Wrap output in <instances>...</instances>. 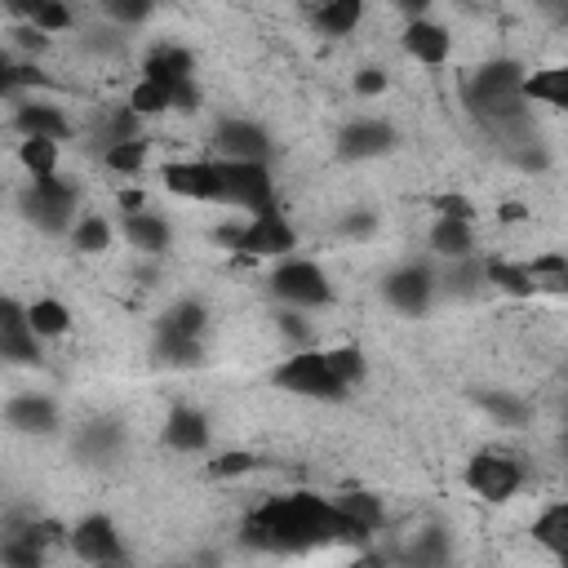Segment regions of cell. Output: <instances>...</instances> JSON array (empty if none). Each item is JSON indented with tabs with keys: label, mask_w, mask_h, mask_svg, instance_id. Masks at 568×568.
Returning a JSON list of instances; mask_svg holds the SVG:
<instances>
[{
	"label": "cell",
	"mask_w": 568,
	"mask_h": 568,
	"mask_svg": "<svg viewBox=\"0 0 568 568\" xmlns=\"http://www.w3.org/2000/svg\"><path fill=\"white\" fill-rule=\"evenodd\" d=\"M386 84H390V75L377 71V67L355 71V93H359V98H377V93H386Z\"/></svg>",
	"instance_id": "obj_44"
},
{
	"label": "cell",
	"mask_w": 568,
	"mask_h": 568,
	"mask_svg": "<svg viewBox=\"0 0 568 568\" xmlns=\"http://www.w3.org/2000/svg\"><path fill=\"white\" fill-rule=\"evenodd\" d=\"M27 84H40V75L31 67H13L9 58H0V93H18Z\"/></svg>",
	"instance_id": "obj_43"
},
{
	"label": "cell",
	"mask_w": 568,
	"mask_h": 568,
	"mask_svg": "<svg viewBox=\"0 0 568 568\" xmlns=\"http://www.w3.org/2000/svg\"><path fill=\"white\" fill-rule=\"evenodd\" d=\"M444 284H448V293H475V288L484 284V266H479L475 257H453Z\"/></svg>",
	"instance_id": "obj_42"
},
{
	"label": "cell",
	"mask_w": 568,
	"mask_h": 568,
	"mask_svg": "<svg viewBox=\"0 0 568 568\" xmlns=\"http://www.w3.org/2000/svg\"><path fill=\"white\" fill-rule=\"evenodd\" d=\"M373 231V213H355L342 222V235H368Z\"/></svg>",
	"instance_id": "obj_47"
},
{
	"label": "cell",
	"mask_w": 568,
	"mask_h": 568,
	"mask_svg": "<svg viewBox=\"0 0 568 568\" xmlns=\"http://www.w3.org/2000/svg\"><path fill=\"white\" fill-rule=\"evenodd\" d=\"M129 138H142V115H138L129 102L102 106L98 120H93V142H102V151H106V146L129 142Z\"/></svg>",
	"instance_id": "obj_19"
},
{
	"label": "cell",
	"mask_w": 568,
	"mask_h": 568,
	"mask_svg": "<svg viewBox=\"0 0 568 568\" xmlns=\"http://www.w3.org/2000/svg\"><path fill=\"white\" fill-rule=\"evenodd\" d=\"M382 297H386L399 315H426V311H430V297H435V271L422 266V262H408V266H399V271L386 275Z\"/></svg>",
	"instance_id": "obj_10"
},
{
	"label": "cell",
	"mask_w": 568,
	"mask_h": 568,
	"mask_svg": "<svg viewBox=\"0 0 568 568\" xmlns=\"http://www.w3.org/2000/svg\"><path fill=\"white\" fill-rule=\"evenodd\" d=\"M222 240L235 253H244V257H288L297 248V231L284 222V213L275 204L262 209V213H253L244 226H226Z\"/></svg>",
	"instance_id": "obj_3"
},
{
	"label": "cell",
	"mask_w": 568,
	"mask_h": 568,
	"mask_svg": "<svg viewBox=\"0 0 568 568\" xmlns=\"http://www.w3.org/2000/svg\"><path fill=\"white\" fill-rule=\"evenodd\" d=\"M324 364H328V373H333V382L342 390H355L368 377V359H364L359 346H328L324 351Z\"/></svg>",
	"instance_id": "obj_29"
},
{
	"label": "cell",
	"mask_w": 568,
	"mask_h": 568,
	"mask_svg": "<svg viewBox=\"0 0 568 568\" xmlns=\"http://www.w3.org/2000/svg\"><path fill=\"white\" fill-rule=\"evenodd\" d=\"M311 22L320 36H351L364 22V0H315Z\"/></svg>",
	"instance_id": "obj_21"
},
{
	"label": "cell",
	"mask_w": 568,
	"mask_h": 568,
	"mask_svg": "<svg viewBox=\"0 0 568 568\" xmlns=\"http://www.w3.org/2000/svg\"><path fill=\"white\" fill-rule=\"evenodd\" d=\"M479 404H484V413L488 417H497V426H528V417H532V408L524 404V399H515V395H506V390H484L479 395Z\"/></svg>",
	"instance_id": "obj_37"
},
{
	"label": "cell",
	"mask_w": 568,
	"mask_h": 568,
	"mask_svg": "<svg viewBox=\"0 0 568 568\" xmlns=\"http://www.w3.org/2000/svg\"><path fill=\"white\" fill-rule=\"evenodd\" d=\"M337 510H342L351 524H359L364 532H377V528L386 524V510H382V501H377L373 493H346V497H337Z\"/></svg>",
	"instance_id": "obj_34"
},
{
	"label": "cell",
	"mask_w": 568,
	"mask_h": 568,
	"mask_svg": "<svg viewBox=\"0 0 568 568\" xmlns=\"http://www.w3.org/2000/svg\"><path fill=\"white\" fill-rule=\"evenodd\" d=\"M169 98H173V89L169 84H155V80H138L133 84V93H129V106L146 120V115H160V111H169Z\"/></svg>",
	"instance_id": "obj_39"
},
{
	"label": "cell",
	"mask_w": 568,
	"mask_h": 568,
	"mask_svg": "<svg viewBox=\"0 0 568 568\" xmlns=\"http://www.w3.org/2000/svg\"><path fill=\"white\" fill-rule=\"evenodd\" d=\"M27 324L36 337H62L71 328V311L58 297H36V302H27Z\"/></svg>",
	"instance_id": "obj_30"
},
{
	"label": "cell",
	"mask_w": 568,
	"mask_h": 568,
	"mask_svg": "<svg viewBox=\"0 0 568 568\" xmlns=\"http://www.w3.org/2000/svg\"><path fill=\"white\" fill-rule=\"evenodd\" d=\"M102 4V13L111 18V22H120V27H142L151 13H155V0H98Z\"/></svg>",
	"instance_id": "obj_41"
},
{
	"label": "cell",
	"mask_w": 568,
	"mask_h": 568,
	"mask_svg": "<svg viewBox=\"0 0 568 568\" xmlns=\"http://www.w3.org/2000/svg\"><path fill=\"white\" fill-rule=\"evenodd\" d=\"M120 444H124V430H120L115 417H98V422H89V426L80 430V439H75V448H80L84 462H106V457L120 453Z\"/></svg>",
	"instance_id": "obj_25"
},
{
	"label": "cell",
	"mask_w": 568,
	"mask_h": 568,
	"mask_svg": "<svg viewBox=\"0 0 568 568\" xmlns=\"http://www.w3.org/2000/svg\"><path fill=\"white\" fill-rule=\"evenodd\" d=\"M13 129H18L22 138H53V142L71 138V120H67L53 102H22V106L13 111Z\"/></svg>",
	"instance_id": "obj_17"
},
{
	"label": "cell",
	"mask_w": 568,
	"mask_h": 568,
	"mask_svg": "<svg viewBox=\"0 0 568 568\" xmlns=\"http://www.w3.org/2000/svg\"><path fill=\"white\" fill-rule=\"evenodd\" d=\"M395 9H404L408 18H426V9H430V0H390Z\"/></svg>",
	"instance_id": "obj_50"
},
{
	"label": "cell",
	"mask_w": 568,
	"mask_h": 568,
	"mask_svg": "<svg viewBox=\"0 0 568 568\" xmlns=\"http://www.w3.org/2000/svg\"><path fill=\"white\" fill-rule=\"evenodd\" d=\"M430 204L439 209V217H466V222H470V213H475L466 195H435Z\"/></svg>",
	"instance_id": "obj_45"
},
{
	"label": "cell",
	"mask_w": 568,
	"mask_h": 568,
	"mask_svg": "<svg viewBox=\"0 0 568 568\" xmlns=\"http://www.w3.org/2000/svg\"><path fill=\"white\" fill-rule=\"evenodd\" d=\"M71 244L75 253H106L111 248V222L98 213H84L71 222Z\"/></svg>",
	"instance_id": "obj_33"
},
{
	"label": "cell",
	"mask_w": 568,
	"mask_h": 568,
	"mask_svg": "<svg viewBox=\"0 0 568 568\" xmlns=\"http://www.w3.org/2000/svg\"><path fill=\"white\" fill-rule=\"evenodd\" d=\"M217 155H222V160H257V164H266L271 138H266L262 124L235 115V120H222V124H217Z\"/></svg>",
	"instance_id": "obj_12"
},
{
	"label": "cell",
	"mask_w": 568,
	"mask_h": 568,
	"mask_svg": "<svg viewBox=\"0 0 568 568\" xmlns=\"http://www.w3.org/2000/svg\"><path fill=\"white\" fill-rule=\"evenodd\" d=\"M462 479H466V488H470L475 497H484V501H510V497L524 488V466H519L515 453L484 448V453H475V457L466 462Z\"/></svg>",
	"instance_id": "obj_5"
},
{
	"label": "cell",
	"mask_w": 568,
	"mask_h": 568,
	"mask_svg": "<svg viewBox=\"0 0 568 568\" xmlns=\"http://www.w3.org/2000/svg\"><path fill=\"white\" fill-rule=\"evenodd\" d=\"M373 532H364L359 524H351L337 501L320 497V493H284V497H266L248 519H244V541L271 555H297V550H315V546H333V541H364Z\"/></svg>",
	"instance_id": "obj_1"
},
{
	"label": "cell",
	"mask_w": 568,
	"mask_h": 568,
	"mask_svg": "<svg viewBox=\"0 0 568 568\" xmlns=\"http://www.w3.org/2000/svg\"><path fill=\"white\" fill-rule=\"evenodd\" d=\"M271 382H275L280 390H288V395H302V399H342V395H346V390L333 382V373H328V364H324V351H315V346L293 351V355L271 373Z\"/></svg>",
	"instance_id": "obj_7"
},
{
	"label": "cell",
	"mask_w": 568,
	"mask_h": 568,
	"mask_svg": "<svg viewBox=\"0 0 568 568\" xmlns=\"http://www.w3.org/2000/svg\"><path fill=\"white\" fill-rule=\"evenodd\" d=\"M4 9L22 22H31L44 36H58V31L71 27V4L67 0H4Z\"/></svg>",
	"instance_id": "obj_20"
},
{
	"label": "cell",
	"mask_w": 568,
	"mask_h": 568,
	"mask_svg": "<svg viewBox=\"0 0 568 568\" xmlns=\"http://www.w3.org/2000/svg\"><path fill=\"white\" fill-rule=\"evenodd\" d=\"M102 160H106V169H115V173H142V164H146V138L115 142V146L102 151Z\"/></svg>",
	"instance_id": "obj_40"
},
{
	"label": "cell",
	"mask_w": 568,
	"mask_h": 568,
	"mask_svg": "<svg viewBox=\"0 0 568 568\" xmlns=\"http://www.w3.org/2000/svg\"><path fill=\"white\" fill-rule=\"evenodd\" d=\"M27 324V306H18L13 297H0V328H22Z\"/></svg>",
	"instance_id": "obj_46"
},
{
	"label": "cell",
	"mask_w": 568,
	"mask_h": 568,
	"mask_svg": "<svg viewBox=\"0 0 568 568\" xmlns=\"http://www.w3.org/2000/svg\"><path fill=\"white\" fill-rule=\"evenodd\" d=\"M160 337H204V328H209V311L195 302V297H182V302H173L164 315H160Z\"/></svg>",
	"instance_id": "obj_24"
},
{
	"label": "cell",
	"mask_w": 568,
	"mask_h": 568,
	"mask_svg": "<svg viewBox=\"0 0 568 568\" xmlns=\"http://www.w3.org/2000/svg\"><path fill=\"white\" fill-rule=\"evenodd\" d=\"M155 359L164 368H195L204 359V351L195 337H155Z\"/></svg>",
	"instance_id": "obj_36"
},
{
	"label": "cell",
	"mask_w": 568,
	"mask_h": 568,
	"mask_svg": "<svg viewBox=\"0 0 568 568\" xmlns=\"http://www.w3.org/2000/svg\"><path fill=\"white\" fill-rule=\"evenodd\" d=\"M404 53L413 62H422V67H444L448 53H453V36H448V27H439L430 18H408V27H404Z\"/></svg>",
	"instance_id": "obj_13"
},
{
	"label": "cell",
	"mask_w": 568,
	"mask_h": 568,
	"mask_svg": "<svg viewBox=\"0 0 568 568\" xmlns=\"http://www.w3.org/2000/svg\"><path fill=\"white\" fill-rule=\"evenodd\" d=\"M528 271V284H532V297L546 293V297H564L568 293V257L564 253H537L532 262H524Z\"/></svg>",
	"instance_id": "obj_23"
},
{
	"label": "cell",
	"mask_w": 568,
	"mask_h": 568,
	"mask_svg": "<svg viewBox=\"0 0 568 568\" xmlns=\"http://www.w3.org/2000/svg\"><path fill=\"white\" fill-rule=\"evenodd\" d=\"M390 146H395V129L386 120H351L337 133L342 160H373V155H386Z\"/></svg>",
	"instance_id": "obj_14"
},
{
	"label": "cell",
	"mask_w": 568,
	"mask_h": 568,
	"mask_svg": "<svg viewBox=\"0 0 568 568\" xmlns=\"http://www.w3.org/2000/svg\"><path fill=\"white\" fill-rule=\"evenodd\" d=\"M280 328H284L288 337L306 342V324H302V315H297V311H284V315H280Z\"/></svg>",
	"instance_id": "obj_48"
},
{
	"label": "cell",
	"mask_w": 568,
	"mask_h": 568,
	"mask_svg": "<svg viewBox=\"0 0 568 568\" xmlns=\"http://www.w3.org/2000/svg\"><path fill=\"white\" fill-rule=\"evenodd\" d=\"M164 186L173 195L186 200H204V204H222V186H217V160H173L160 169Z\"/></svg>",
	"instance_id": "obj_11"
},
{
	"label": "cell",
	"mask_w": 568,
	"mask_h": 568,
	"mask_svg": "<svg viewBox=\"0 0 568 568\" xmlns=\"http://www.w3.org/2000/svg\"><path fill=\"white\" fill-rule=\"evenodd\" d=\"M191 71H195V58L186 49H178V44H155L142 58V80H155V84H169V89L191 80Z\"/></svg>",
	"instance_id": "obj_18"
},
{
	"label": "cell",
	"mask_w": 568,
	"mask_h": 568,
	"mask_svg": "<svg viewBox=\"0 0 568 568\" xmlns=\"http://www.w3.org/2000/svg\"><path fill=\"white\" fill-rule=\"evenodd\" d=\"M4 422L18 435H53L58 430V408L49 395H13L4 404Z\"/></svg>",
	"instance_id": "obj_15"
},
{
	"label": "cell",
	"mask_w": 568,
	"mask_h": 568,
	"mask_svg": "<svg viewBox=\"0 0 568 568\" xmlns=\"http://www.w3.org/2000/svg\"><path fill=\"white\" fill-rule=\"evenodd\" d=\"M532 541L546 546L555 559H568V501H550L532 519Z\"/></svg>",
	"instance_id": "obj_28"
},
{
	"label": "cell",
	"mask_w": 568,
	"mask_h": 568,
	"mask_svg": "<svg viewBox=\"0 0 568 568\" xmlns=\"http://www.w3.org/2000/svg\"><path fill=\"white\" fill-rule=\"evenodd\" d=\"M0 359L4 364H40V337L31 333V324L0 328Z\"/></svg>",
	"instance_id": "obj_35"
},
{
	"label": "cell",
	"mask_w": 568,
	"mask_h": 568,
	"mask_svg": "<svg viewBox=\"0 0 568 568\" xmlns=\"http://www.w3.org/2000/svg\"><path fill=\"white\" fill-rule=\"evenodd\" d=\"M120 209L124 213H138V209H146V195L138 186H129V191H120Z\"/></svg>",
	"instance_id": "obj_49"
},
{
	"label": "cell",
	"mask_w": 568,
	"mask_h": 568,
	"mask_svg": "<svg viewBox=\"0 0 568 568\" xmlns=\"http://www.w3.org/2000/svg\"><path fill=\"white\" fill-rule=\"evenodd\" d=\"M271 293H275L284 306H293V311H315V306H328V302H333L328 275H324L315 262L293 257V253L271 271Z\"/></svg>",
	"instance_id": "obj_4"
},
{
	"label": "cell",
	"mask_w": 568,
	"mask_h": 568,
	"mask_svg": "<svg viewBox=\"0 0 568 568\" xmlns=\"http://www.w3.org/2000/svg\"><path fill=\"white\" fill-rule=\"evenodd\" d=\"M217 186H222V204L262 213L275 204V182L266 173V164L257 160H222L217 155Z\"/></svg>",
	"instance_id": "obj_6"
},
{
	"label": "cell",
	"mask_w": 568,
	"mask_h": 568,
	"mask_svg": "<svg viewBox=\"0 0 568 568\" xmlns=\"http://www.w3.org/2000/svg\"><path fill=\"white\" fill-rule=\"evenodd\" d=\"M67 546L75 559L84 564H124V546H120V532H115V519L111 515H84L71 532H67Z\"/></svg>",
	"instance_id": "obj_9"
},
{
	"label": "cell",
	"mask_w": 568,
	"mask_h": 568,
	"mask_svg": "<svg viewBox=\"0 0 568 568\" xmlns=\"http://www.w3.org/2000/svg\"><path fill=\"white\" fill-rule=\"evenodd\" d=\"M75 186L71 182H62L58 173H49V178H31V191L22 195V213L40 226V231H49V235H58V231H71V213H75Z\"/></svg>",
	"instance_id": "obj_8"
},
{
	"label": "cell",
	"mask_w": 568,
	"mask_h": 568,
	"mask_svg": "<svg viewBox=\"0 0 568 568\" xmlns=\"http://www.w3.org/2000/svg\"><path fill=\"white\" fill-rule=\"evenodd\" d=\"M124 240L138 248V253H164L169 248V222L138 209V213H124Z\"/></svg>",
	"instance_id": "obj_26"
},
{
	"label": "cell",
	"mask_w": 568,
	"mask_h": 568,
	"mask_svg": "<svg viewBox=\"0 0 568 568\" xmlns=\"http://www.w3.org/2000/svg\"><path fill=\"white\" fill-rule=\"evenodd\" d=\"M58 160H62V151H58L53 138H22V142H18V164H22L31 178L58 173Z\"/></svg>",
	"instance_id": "obj_32"
},
{
	"label": "cell",
	"mask_w": 568,
	"mask_h": 568,
	"mask_svg": "<svg viewBox=\"0 0 568 568\" xmlns=\"http://www.w3.org/2000/svg\"><path fill=\"white\" fill-rule=\"evenodd\" d=\"M430 248L439 253V257H470L475 253V231H470V222L466 217H435V226H430Z\"/></svg>",
	"instance_id": "obj_27"
},
{
	"label": "cell",
	"mask_w": 568,
	"mask_h": 568,
	"mask_svg": "<svg viewBox=\"0 0 568 568\" xmlns=\"http://www.w3.org/2000/svg\"><path fill=\"white\" fill-rule=\"evenodd\" d=\"M524 217V204H501V222H519Z\"/></svg>",
	"instance_id": "obj_51"
},
{
	"label": "cell",
	"mask_w": 568,
	"mask_h": 568,
	"mask_svg": "<svg viewBox=\"0 0 568 568\" xmlns=\"http://www.w3.org/2000/svg\"><path fill=\"white\" fill-rule=\"evenodd\" d=\"M524 102H541V106H568V67H546V71H532L524 75L519 84Z\"/></svg>",
	"instance_id": "obj_22"
},
{
	"label": "cell",
	"mask_w": 568,
	"mask_h": 568,
	"mask_svg": "<svg viewBox=\"0 0 568 568\" xmlns=\"http://www.w3.org/2000/svg\"><path fill=\"white\" fill-rule=\"evenodd\" d=\"M164 444H169L173 453H200V448H209V417H204L200 408L178 404V408L164 417Z\"/></svg>",
	"instance_id": "obj_16"
},
{
	"label": "cell",
	"mask_w": 568,
	"mask_h": 568,
	"mask_svg": "<svg viewBox=\"0 0 568 568\" xmlns=\"http://www.w3.org/2000/svg\"><path fill=\"white\" fill-rule=\"evenodd\" d=\"M524 84V67L515 58H493L484 62L470 80H466V111L488 129V133H506L519 120H528V102L519 93Z\"/></svg>",
	"instance_id": "obj_2"
},
{
	"label": "cell",
	"mask_w": 568,
	"mask_h": 568,
	"mask_svg": "<svg viewBox=\"0 0 568 568\" xmlns=\"http://www.w3.org/2000/svg\"><path fill=\"white\" fill-rule=\"evenodd\" d=\"M257 466H262L257 453H248V448H226V453H217V457L209 462V475H213V479H240V475H253Z\"/></svg>",
	"instance_id": "obj_38"
},
{
	"label": "cell",
	"mask_w": 568,
	"mask_h": 568,
	"mask_svg": "<svg viewBox=\"0 0 568 568\" xmlns=\"http://www.w3.org/2000/svg\"><path fill=\"white\" fill-rule=\"evenodd\" d=\"M484 280L506 293V297H532V284H528V271L524 262H506V257H488L484 262Z\"/></svg>",
	"instance_id": "obj_31"
}]
</instances>
